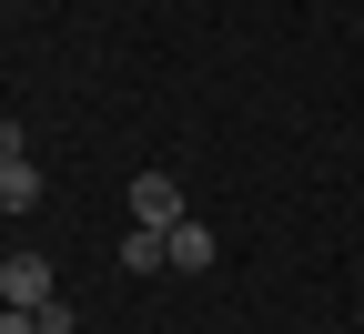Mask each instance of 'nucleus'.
<instances>
[{"mask_svg":"<svg viewBox=\"0 0 364 334\" xmlns=\"http://www.w3.org/2000/svg\"><path fill=\"white\" fill-rule=\"evenodd\" d=\"M41 203V172L31 162H0V213H31Z\"/></svg>","mask_w":364,"mask_h":334,"instance_id":"nucleus-5","label":"nucleus"},{"mask_svg":"<svg viewBox=\"0 0 364 334\" xmlns=\"http://www.w3.org/2000/svg\"><path fill=\"white\" fill-rule=\"evenodd\" d=\"M112 263H122V273H162L172 254H162V233H152V223H132V233H122V254H112Z\"/></svg>","mask_w":364,"mask_h":334,"instance_id":"nucleus-4","label":"nucleus"},{"mask_svg":"<svg viewBox=\"0 0 364 334\" xmlns=\"http://www.w3.org/2000/svg\"><path fill=\"white\" fill-rule=\"evenodd\" d=\"M162 254H172L182 273H203V263H223V254H213V223H193V213H182V223L162 233Z\"/></svg>","mask_w":364,"mask_h":334,"instance_id":"nucleus-3","label":"nucleus"},{"mask_svg":"<svg viewBox=\"0 0 364 334\" xmlns=\"http://www.w3.org/2000/svg\"><path fill=\"white\" fill-rule=\"evenodd\" d=\"M132 223L172 233V223H182V182H172V172H132Z\"/></svg>","mask_w":364,"mask_h":334,"instance_id":"nucleus-2","label":"nucleus"},{"mask_svg":"<svg viewBox=\"0 0 364 334\" xmlns=\"http://www.w3.org/2000/svg\"><path fill=\"white\" fill-rule=\"evenodd\" d=\"M0 162H31V152H21V122H11V112H0Z\"/></svg>","mask_w":364,"mask_h":334,"instance_id":"nucleus-6","label":"nucleus"},{"mask_svg":"<svg viewBox=\"0 0 364 334\" xmlns=\"http://www.w3.org/2000/svg\"><path fill=\"white\" fill-rule=\"evenodd\" d=\"M0 334H41V324H31V314H21V304H0Z\"/></svg>","mask_w":364,"mask_h":334,"instance_id":"nucleus-7","label":"nucleus"},{"mask_svg":"<svg viewBox=\"0 0 364 334\" xmlns=\"http://www.w3.org/2000/svg\"><path fill=\"white\" fill-rule=\"evenodd\" d=\"M51 294H61V273H51V254H11V263H0V304H21V314H41Z\"/></svg>","mask_w":364,"mask_h":334,"instance_id":"nucleus-1","label":"nucleus"}]
</instances>
